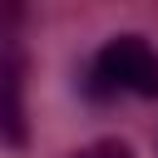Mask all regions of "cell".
Segmentation results:
<instances>
[{
    "instance_id": "6da1fadb",
    "label": "cell",
    "mask_w": 158,
    "mask_h": 158,
    "mask_svg": "<svg viewBox=\"0 0 158 158\" xmlns=\"http://www.w3.org/2000/svg\"><path fill=\"white\" fill-rule=\"evenodd\" d=\"M94 79L109 94H138V99H158V49L143 35H114L99 59H94Z\"/></svg>"
},
{
    "instance_id": "7a4b0ae2",
    "label": "cell",
    "mask_w": 158,
    "mask_h": 158,
    "mask_svg": "<svg viewBox=\"0 0 158 158\" xmlns=\"http://www.w3.org/2000/svg\"><path fill=\"white\" fill-rule=\"evenodd\" d=\"M0 143L5 148L30 143V54L25 44L0 49Z\"/></svg>"
},
{
    "instance_id": "3957f363",
    "label": "cell",
    "mask_w": 158,
    "mask_h": 158,
    "mask_svg": "<svg viewBox=\"0 0 158 158\" xmlns=\"http://www.w3.org/2000/svg\"><path fill=\"white\" fill-rule=\"evenodd\" d=\"M25 20H30V0H0V49L5 44H20Z\"/></svg>"
},
{
    "instance_id": "277c9868",
    "label": "cell",
    "mask_w": 158,
    "mask_h": 158,
    "mask_svg": "<svg viewBox=\"0 0 158 158\" xmlns=\"http://www.w3.org/2000/svg\"><path fill=\"white\" fill-rule=\"evenodd\" d=\"M69 158H133V148H128V143H118V138H99V143L74 148Z\"/></svg>"
}]
</instances>
